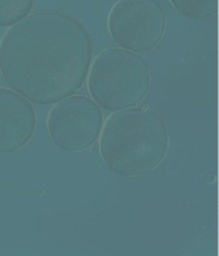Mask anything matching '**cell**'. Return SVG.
<instances>
[{"label": "cell", "mask_w": 219, "mask_h": 256, "mask_svg": "<svg viewBox=\"0 0 219 256\" xmlns=\"http://www.w3.org/2000/svg\"><path fill=\"white\" fill-rule=\"evenodd\" d=\"M35 0H0V26H10L28 16Z\"/></svg>", "instance_id": "obj_8"}, {"label": "cell", "mask_w": 219, "mask_h": 256, "mask_svg": "<svg viewBox=\"0 0 219 256\" xmlns=\"http://www.w3.org/2000/svg\"><path fill=\"white\" fill-rule=\"evenodd\" d=\"M35 126L31 102L14 90L0 88V154L24 148L32 138Z\"/></svg>", "instance_id": "obj_6"}, {"label": "cell", "mask_w": 219, "mask_h": 256, "mask_svg": "<svg viewBox=\"0 0 219 256\" xmlns=\"http://www.w3.org/2000/svg\"><path fill=\"white\" fill-rule=\"evenodd\" d=\"M90 68L88 91L94 102L106 110L134 108L149 91V67L134 52L122 48L102 50Z\"/></svg>", "instance_id": "obj_3"}, {"label": "cell", "mask_w": 219, "mask_h": 256, "mask_svg": "<svg viewBox=\"0 0 219 256\" xmlns=\"http://www.w3.org/2000/svg\"><path fill=\"white\" fill-rule=\"evenodd\" d=\"M102 123L96 102L86 96L70 95L54 105L48 116V131L56 148L82 152L96 142Z\"/></svg>", "instance_id": "obj_5"}, {"label": "cell", "mask_w": 219, "mask_h": 256, "mask_svg": "<svg viewBox=\"0 0 219 256\" xmlns=\"http://www.w3.org/2000/svg\"><path fill=\"white\" fill-rule=\"evenodd\" d=\"M100 138L106 166L123 177H140L158 168L168 150V131L158 113L141 108L114 112Z\"/></svg>", "instance_id": "obj_2"}, {"label": "cell", "mask_w": 219, "mask_h": 256, "mask_svg": "<svg viewBox=\"0 0 219 256\" xmlns=\"http://www.w3.org/2000/svg\"><path fill=\"white\" fill-rule=\"evenodd\" d=\"M166 26V13L155 0H120L108 17L112 38L134 52H148L158 46Z\"/></svg>", "instance_id": "obj_4"}, {"label": "cell", "mask_w": 219, "mask_h": 256, "mask_svg": "<svg viewBox=\"0 0 219 256\" xmlns=\"http://www.w3.org/2000/svg\"><path fill=\"white\" fill-rule=\"evenodd\" d=\"M184 17L191 20H208L216 14L218 0H170Z\"/></svg>", "instance_id": "obj_7"}, {"label": "cell", "mask_w": 219, "mask_h": 256, "mask_svg": "<svg viewBox=\"0 0 219 256\" xmlns=\"http://www.w3.org/2000/svg\"><path fill=\"white\" fill-rule=\"evenodd\" d=\"M91 62L86 28L59 10L27 16L0 42V74L9 88L35 104H53L77 92Z\"/></svg>", "instance_id": "obj_1"}]
</instances>
